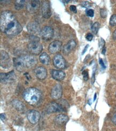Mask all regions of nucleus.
Masks as SVG:
<instances>
[{
    "label": "nucleus",
    "instance_id": "e433bc0d",
    "mask_svg": "<svg viewBox=\"0 0 116 131\" xmlns=\"http://www.w3.org/2000/svg\"><path fill=\"white\" fill-rule=\"evenodd\" d=\"M105 52H106V48L105 47H103V50H102V54H105Z\"/></svg>",
    "mask_w": 116,
    "mask_h": 131
},
{
    "label": "nucleus",
    "instance_id": "5701e85b",
    "mask_svg": "<svg viewBox=\"0 0 116 131\" xmlns=\"http://www.w3.org/2000/svg\"><path fill=\"white\" fill-rule=\"evenodd\" d=\"M25 4V1H22V0H19V1H16L14 3V7L15 9L18 10H20L24 8Z\"/></svg>",
    "mask_w": 116,
    "mask_h": 131
},
{
    "label": "nucleus",
    "instance_id": "a211bd4d",
    "mask_svg": "<svg viewBox=\"0 0 116 131\" xmlns=\"http://www.w3.org/2000/svg\"><path fill=\"white\" fill-rule=\"evenodd\" d=\"M27 31L32 34H35L39 32L40 26L39 24L35 22H30L27 26Z\"/></svg>",
    "mask_w": 116,
    "mask_h": 131
},
{
    "label": "nucleus",
    "instance_id": "c756f323",
    "mask_svg": "<svg viewBox=\"0 0 116 131\" xmlns=\"http://www.w3.org/2000/svg\"><path fill=\"white\" fill-rule=\"evenodd\" d=\"M93 35L91 33H88L86 36V39L88 41H91V40L93 39Z\"/></svg>",
    "mask_w": 116,
    "mask_h": 131
},
{
    "label": "nucleus",
    "instance_id": "4468645a",
    "mask_svg": "<svg viewBox=\"0 0 116 131\" xmlns=\"http://www.w3.org/2000/svg\"><path fill=\"white\" fill-rule=\"evenodd\" d=\"M62 44L58 40H56L52 42L49 46V51L52 54H55L57 53L60 50L62 47Z\"/></svg>",
    "mask_w": 116,
    "mask_h": 131
},
{
    "label": "nucleus",
    "instance_id": "c9c22d12",
    "mask_svg": "<svg viewBox=\"0 0 116 131\" xmlns=\"http://www.w3.org/2000/svg\"><path fill=\"white\" fill-rule=\"evenodd\" d=\"M113 37L115 39H116V30L114 31V32L113 33Z\"/></svg>",
    "mask_w": 116,
    "mask_h": 131
},
{
    "label": "nucleus",
    "instance_id": "f704fd0d",
    "mask_svg": "<svg viewBox=\"0 0 116 131\" xmlns=\"http://www.w3.org/2000/svg\"><path fill=\"white\" fill-rule=\"evenodd\" d=\"M88 46H89V45H87L86 46V47H84V51H83V53H82V54H83V55L84 54V53H85V52L87 51V48H88Z\"/></svg>",
    "mask_w": 116,
    "mask_h": 131
},
{
    "label": "nucleus",
    "instance_id": "cd10ccee",
    "mask_svg": "<svg viewBox=\"0 0 116 131\" xmlns=\"http://www.w3.org/2000/svg\"><path fill=\"white\" fill-rule=\"evenodd\" d=\"M86 15L89 17H93L94 15V11L93 9H88L86 12Z\"/></svg>",
    "mask_w": 116,
    "mask_h": 131
},
{
    "label": "nucleus",
    "instance_id": "b1692460",
    "mask_svg": "<svg viewBox=\"0 0 116 131\" xmlns=\"http://www.w3.org/2000/svg\"><path fill=\"white\" fill-rule=\"evenodd\" d=\"M62 108V110L63 111H66L67 110V108H69V104L66 101L64 100V99H61V100H59L58 102Z\"/></svg>",
    "mask_w": 116,
    "mask_h": 131
},
{
    "label": "nucleus",
    "instance_id": "6e6552de",
    "mask_svg": "<svg viewBox=\"0 0 116 131\" xmlns=\"http://www.w3.org/2000/svg\"><path fill=\"white\" fill-rule=\"evenodd\" d=\"M63 94L62 87L59 84H57L53 87L52 92L51 96L52 98L55 100H58L62 97Z\"/></svg>",
    "mask_w": 116,
    "mask_h": 131
},
{
    "label": "nucleus",
    "instance_id": "a878e982",
    "mask_svg": "<svg viewBox=\"0 0 116 131\" xmlns=\"http://www.w3.org/2000/svg\"><path fill=\"white\" fill-rule=\"evenodd\" d=\"M110 25L112 26L116 25V15H113L110 19Z\"/></svg>",
    "mask_w": 116,
    "mask_h": 131
},
{
    "label": "nucleus",
    "instance_id": "aec40b11",
    "mask_svg": "<svg viewBox=\"0 0 116 131\" xmlns=\"http://www.w3.org/2000/svg\"><path fill=\"white\" fill-rule=\"evenodd\" d=\"M69 120V117L65 115H59L55 119V122L58 125H64L66 124V123Z\"/></svg>",
    "mask_w": 116,
    "mask_h": 131
},
{
    "label": "nucleus",
    "instance_id": "58836bf2",
    "mask_svg": "<svg viewBox=\"0 0 116 131\" xmlns=\"http://www.w3.org/2000/svg\"><path fill=\"white\" fill-rule=\"evenodd\" d=\"M96 94H95V96H94V101H95L96 100Z\"/></svg>",
    "mask_w": 116,
    "mask_h": 131
},
{
    "label": "nucleus",
    "instance_id": "dca6fc26",
    "mask_svg": "<svg viewBox=\"0 0 116 131\" xmlns=\"http://www.w3.org/2000/svg\"><path fill=\"white\" fill-rule=\"evenodd\" d=\"M13 61L14 66L15 67L16 69L19 72L24 71V69H25L26 66L21 57L13 58Z\"/></svg>",
    "mask_w": 116,
    "mask_h": 131
},
{
    "label": "nucleus",
    "instance_id": "39448f33",
    "mask_svg": "<svg viewBox=\"0 0 116 131\" xmlns=\"http://www.w3.org/2000/svg\"><path fill=\"white\" fill-rule=\"evenodd\" d=\"M53 64L54 66L58 69H64L66 66V61L63 57L60 54L55 55L53 59Z\"/></svg>",
    "mask_w": 116,
    "mask_h": 131
},
{
    "label": "nucleus",
    "instance_id": "4be33fe9",
    "mask_svg": "<svg viewBox=\"0 0 116 131\" xmlns=\"http://www.w3.org/2000/svg\"><path fill=\"white\" fill-rule=\"evenodd\" d=\"M12 103H13V106L16 110L18 111H23L24 110V105L20 101L16 99V100H13Z\"/></svg>",
    "mask_w": 116,
    "mask_h": 131
},
{
    "label": "nucleus",
    "instance_id": "423d86ee",
    "mask_svg": "<svg viewBox=\"0 0 116 131\" xmlns=\"http://www.w3.org/2000/svg\"><path fill=\"white\" fill-rule=\"evenodd\" d=\"M40 7V2L38 0H31L29 1L26 4V9L31 14L37 12Z\"/></svg>",
    "mask_w": 116,
    "mask_h": 131
},
{
    "label": "nucleus",
    "instance_id": "f257e3e1",
    "mask_svg": "<svg viewBox=\"0 0 116 131\" xmlns=\"http://www.w3.org/2000/svg\"><path fill=\"white\" fill-rule=\"evenodd\" d=\"M0 28L2 32L9 36H16L20 33L23 28L17 20L13 14L9 10L3 11L0 16Z\"/></svg>",
    "mask_w": 116,
    "mask_h": 131
},
{
    "label": "nucleus",
    "instance_id": "f03ea898",
    "mask_svg": "<svg viewBox=\"0 0 116 131\" xmlns=\"http://www.w3.org/2000/svg\"><path fill=\"white\" fill-rule=\"evenodd\" d=\"M23 98L25 101L32 105L38 104L41 98V94L38 89L30 88L26 89L23 93Z\"/></svg>",
    "mask_w": 116,
    "mask_h": 131
},
{
    "label": "nucleus",
    "instance_id": "1a4fd4ad",
    "mask_svg": "<svg viewBox=\"0 0 116 131\" xmlns=\"http://www.w3.org/2000/svg\"><path fill=\"white\" fill-rule=\"evenodd\" d=\"M1 66L4 68H8L11 66V61L9 55L4 51H1Z\"/></svg>",
    "mask_w": 116,
    "mask_h": 131
},
{
    "label": "nucleus",
    "instance_id": "c85d7f7f",
    "mask_svg": "<svg viewBox=\"0 0 116 131\" xmlns=\"http://www.w3.org/2000/svg\"><path fill=\"white\" fill-rule=\"evenodd\" d=\"M83 75L84 79V81H87L89 79L88 72L87 71V70H84V71L83 72Z\"/></svg>",
    "mask_w": 116,
    "mask_h": 131
},
{
    "label": "nucleus",
    "instance_id": "72a5a7b5",
    "mask_svg": "<svg viewBox=\"0 0 116 131\" xmlns=\"http://www.w3.org/2000/svg\"><path fill=\"white\" fill-rule=\"evenodd\" d=\"M112 122H113V123H114L115 125H116V114H115V115L113 116L112 118Z\"/></svg>",
    "mask_w": 116,
    "mask_h": 131
},
{
    "label": "nucleus",
    "instance_id": "f3484780",
    "mask_svg": "<svg viewBox=\"0 0 116 131\" xmlns=\"http://www.w3.org/2000/svg\"><path fill=\"white\" fill-rule=\"evenodd\" d=\"M76 46V43L74 40H70L66 45H65L63 49V52L65 54H68Z\"/></svg>",
    "mask_w": 116,
    "mask_h": 131
},
{
    "label": "nucleus",
    "instance_id": "473e14b6",
    "mask_svg": "<svg viewBox=\"0 0 116 131\" xmlns=\"http://www.w3.org/2000/svg\"><path fill=\"white\" fill-rule=\"evenodd\" d=\"M99 62H100V64L101 65V67H102L103 69L106 68V67L104 65V63L103 60L102 59H101V58L100 59H99Z\"/></svg>",
    "mask_w": 116,
    "mask_h": 131
},
{
    "label": "nucleus",
    "instance_id": "2eb2a0df",
    "mask_svg": "<svg viewBox=\"0 0 116 131\" xmlns=\"http://www.w3.org/2000/svg\"><path fill=\"white\" fill-rule=\"evenodd\" d=\"M46 111L48 113H54L63 111L58 102H52L48 105Z\"/></svg>",
    "mask_w": 116,
    "mask_h": 131
},
{
    "label": "nucleus",
    "instance_id": "393cba45",
    "mask_svg": "<svg viewBox=\"0 0 116 131\" xmlns=\"http://www.w3.org/2000/svg\"><path fill=\"white\" fill-rule=\"evenodd\" d=\"M100 27V24L98 22H95L93 24L92 27H91V31H92V32H93L94 34L96 35V34L97 33Z\"/></svg>",
    "mask_w": 116,
    "mask_h": 131
},
{
    "label": "nucleus",
    "instance_id": "7ed1b4c3",
    "mask_svg": "<svg viewBox=\"0 0 116 131\" xmlns=\"http://www.w3.org/2000/svg\"><path fill=\"white\" fill-rule=\"evenodd\" d=\"M42 50V45L37 41H33L28 45V51L33 55H39L40 54Z\"/></svg>",
    "mask_w": 116,
    "mask_h": 131
},
{
    "label": "nucleus",
    "instance_id": "9b49d317",
    "mask_svg": "<svg viewBox=\"0 0 116 131\" xmlns=\"http://www.w3.org/2000/svg\"><path fill=\"white\" fill-rule=\"evenodd\" d=\"M41 12L43 17L49 18L52 16V11L50 4L47 1H44L41 6Z\"/></svg>",
    "mask_w": 116,
    "mask_h": 131
},
{
    "label": "nucleus",
    "instance_id": "0eeeda50",
    "mask_svg": "<svg viewBox=\"0 0 116 131\" xmlns=\"http://www.w3.org/2000/svg\"><path fill=\"white\" fill-rule=\"evenodd\" d=\"M25 64L26 67L31 68L34 66L38 63V60L35 57L32 55H25L21 57Z\"/></svg>",
    "mask_w": 116,
    "mask_h": 131
},
{
    "label": "nucleus",
    "instance_id": "9d476101",
    "mask_svg": "<svg viewBox=\"0 0 116 131\" xmlns=\"http://www.w3.org/2000/svg\"><path fill=\"white\" fill-rule=\"evenodd\" d=\"M40 118V114L37 111L30 110L27 113V119L29 122L32 124L38 123Z\"/></svg>",
    "mask_w": 116,
    "mask_h": 131
},
{
    "label": "nucleus",
    "instance_id": "2f4dec72",
    "mask_svg": "<svg viewBox=\"0 0 116 131\" xmlns=\"http://www.w3.org/2000/svg\"><path fill=\"white\" fill-rule=\"evenodd\" d=\"M99 45H100V47L101 48H103L104 47V46L105 45V42L104 40L103 39L101 38V40L100 42V44H99Z\"/></svg>",
    "mask_w": 116,
    "mask_h": 131
},
{
    "label": "nucleus",
    "instance_id": "ddd939ff",
    "mask_svg": "<svg viewBox=\"0 0 116 131\" xmlns=\"http://www.w3.org/2000/svg\"><path fill=\"white\" fill-rule=\"evenodd\" d=\"M1 81L3 83L10 82L13 81L15 78V74L13 70L8 73H1Z\"/></svg>",
    "mask_w": 116,
    "mask_h": 131
},
{
    "label": "nucleus",
    "instance_id": "412c9836",
    "mask_svg": "<svg viewBox=\"0 0 116 131\" xmlns=\"http://www.w3.org/2000/svg\"><path fill=\"white\" fill-rule=\"evenodd\" d=\"M39 59L40 62L45 65H49L50 62V57L45 52H43L41 54L39 57Z\"/></svg>",
    "mask_w": 116,
    "mask_h": 131
},
{
    "label": "nucleus",
    "instance_id": "bb28decb",
    "mask_svg": "<svg viewBox=\"0 0 116 131\" xmlns=\"http://www.w3.org/2000/svg\"><path fill=\"white\" fill-rule=\"evenodd\" d=\"M101 17L103 18H105L107 16V11L105 9H101L100 10Z\"/></svg>",
    "mask_w": 116,
    "mask_h": 131
},
{
    "label": "nucleus",
    "instance_id": "20e7f679",
    "mask_svg": "<svg viewBox=\"0 0 116 131\" xmlns=\"http://www.w3.org/2000/svg\"><path fill=\"white\" fill-rule=\"evenodd\" d=\"M54 31L50 26H46L43 28L40 32V35L42 38L45 40H51L54 36Z\"/></svg>",
    "mask_w": 116,
    "mask_h": 131
},
{
    "label": "nucleus",
    "instance_id": "6ab92c4d",
    "mask_svg": "<svg viewBox=\"0 0 116 131\" xmlns=\"http://www.w3.org/2000/svg\"><path fill=\"white\" fill-rule=\"evenodd\" d=\"M51 74L53 79L58 81L63 80L65 77V73L63 71H59V70H52Z\"/></svg>",
    "mask_w": 116,
    "mask_h": 131
},
{
    "label": "nucleus",
    "instance_id": "4c0bfd02",
    "mask_svg": "<svg viewBox=\"0 0 116 131\" xmlns=\"http://www.w3.org/2000/svg\"><path fill=\"white\" fill-rule=\"evenodd\" d=\"M1 118L2 119H4L5 118V117H4L3 114H1Z\"/></svg>",
    "mask_w": 116,
    "mask_h": 131
},
{
    "label": "nucleus",
    "instance_id": "7c9ffc66",
    "mask_svg": "<svg viewBox=\"0 0 116 131\" xmlns=\"http://www.w3.org/2000/svg\"><path fill=\"white\" fill-rule=\"evenodd\" d=\"M70 10L74 13H77V8L76 6H73V5H72L70 7Z\"/></svg>",
    "mask_w": 116,
    "mask_h": 131
},
{
    "label": "nucleus",
    "instance_id": "f8f14e48",
    "mask_svg": "<svg viewBox=\"0 0 116 131\" xmlns=\"http://www.w3.org/2000/svg\"><path fill=\"white\" fill-rule=\"evenodd\" d=\"M34 73L36 77L40 80L45 79L47 76V69L41 66L35 68L34 69Z\"/></svg>",
    "mask_w": 116,
    "mask_h": 131
}]
</instances>
